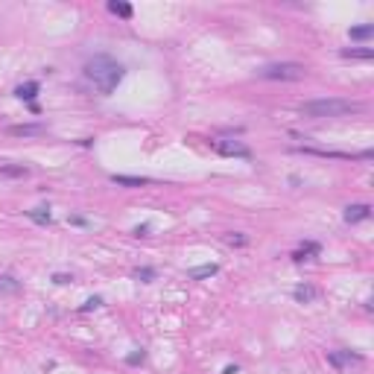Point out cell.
Here are the masks:
<instances>
[{"instance_id": "obj_1", "label": "cell", "mask_w": 374, "mask_h": 374, "mask_svg": "<svg viewBox=\"0 0 374 374\" xmlns=\"http://www.w3.org/2000/svg\"><path fill=\"white\" fill-rule=\"evenodd\" d=\"M123 73H126L123 65H120V62H114V59L106 56V53H97L94 59L85 62V76L94 82V88L100 91V94H111V91L120 85Z\"/></svg>"}, {"instance_id": "obj_2", "label": "cell", "mask_w": 374, "mask_h": 374, "mask_svg": "<svg viewBox=\"0 0 374 374\" xmlns=\"http://www.w3.org/2000/svg\"><path fill=\"white\" fill-rule=\"evenodd\" d=\"M301 117H313V120H322V117H348V114H360L363 103L357 100H339V97H322V100H307L298 106Z\"/></svg>"}, {"instance_id": "obj_3", "label": "cell", "mask_w": 374, "mask_h": 374, "mask_svg": "<svg viewBox=\"0 0 374 374\" xmlns=\"http://www.w3.org/2000/svg\"><path fill=\"white\" fill-rule=\"evenodd\" d=\"M260 79H275V82H298L307 76V67L298 65V62H275V65H266L257 70Z\"/></svg>"}, {"instance_id": "obj_4", "label": "cell", "mask_w": 374, "mask_h": 374, "mask_svg": "<svg viewBox=\"0 0 374 374\" xmlns=\"http://www.w3.org/2000/svg\"><path fill=\"white\" fill-rule=\"evenodd\" d=\"M211 146L225 158H251V149L237 143V140H211Z\"/></svg>"}, {"instance_id": "obj_5", "label": "cell", "mask_w": 374, "mask_h": 374, "mask_svg": "<svg viewBox=\"0 0 374 374\" xmlns=\"http://www.w3.org/2000/svg\"><path fill=\"white\" fill-rule=\"evenodd\" d=\"M6 132L12 137H41L47 134V126L44 123H18V126H9Z\"/></svg>"}, {"instance_id": "obj_6", "label": "cell", "mask_w": 374, "mask_h": 374, "mask_svg": "<svg viewBox=\"0 0 374 374\" xmlns=\"http://www.w3.org/2000/svg\"><path fill=\"white\" fill-rule=\"evenodd\" d=\"M292 295H295V301H298V304H313V301L322 295V289H319V286H313V284H298L295 289H292Z\"/></svg>"}, {"instance_id": "obj_7", "label": "cell", "mask_w": 374, "mask_h": 374, "mask_svg": "<svg viewBox=\"0 0 374 374\" xmlns=\"http://www.w3.org/2000/svg\"><path fill=\"white\" fill-rule=\"evenodd\" d=\"M372 217V205H348L345 208V222H363Z\"/></svg>"}, {"instance_id": "obj_8", "label": "cell", "mask_w": 374, "mask_h": 374, "mask_svg": "<svg viewBox=\"0 0 374 374\" xmlns=\"http://www.w3.org/2000/svg\"><path fill=\"white\" fill-rule=\"evenodd\" d=\"M363 357L360 354H351V351H330L328 354V363L333 366H348V363H360Z\"/></svg>"}, {"instance_id": "obj_9", "label": "cell", "mask_w": 374, "mask_h": 374, "mask_svg": "<svg viewBox=\"0 0 374 374\" xmlns=\"http://www.w3.org/2000/svg\"><path fill=\"white\" fill-rule=\"evenodd\" d=\"M111 181L114 184H120V187H143V184H149V178H143V176H111Z\"/></svg>"}, {"instance_id": "obj_10", "label": "cell", "mask_w": 374, "mask_h": 374, "mask_svg": "<svg viewBox=\"0 0 374 374\" xmlns=\"http://www.w3.org/2000/svg\"><path fill=\"white\" fill-rule=\"evenodd\" d=\"M0 176H9V178H26L29 176V167H15V164H0Z\"/></svg>"}, {"instance_id": "obj_11", "label": "cell", "mask_w": 374, "mask_h": 374, "mask_svg": "<svg viewBox=\"0 0 374 374\" xmlns=\"http://www.w3.org/2000/svg\"><path fill=\"white\" fill-rule=\"evenodd\" d=\"M319 251H322V246H319V243H304V246L292 254V260H298V263H301V260H307V257L319 254Z\"/></svg>"}, {"instance_id": "obj_12", "label": "cell", "mask_w": 374, "mask_h": 374, "mask_svg": "<svg viewBox=\"0 0 374 374\" xmlns=\"http://www.w3.org/2000/svg\"><path fill=\"white\" fill-rule=\"evenodd\" d=\"M0 292H6V295L21 292V281H18V278H12V275H0Z\"/></svg>"}, {"instance_id": "obj_13", "label": "cell", "mask_w": 374, "mask_h": 374, "mask_svg": "<svg viewBox=\"0 0 374 374\" xmlns=\"http://www.w3.org/2000/svg\"><path fill=\"white\" fill-rule=\"evenodd\" d=\"M109 12H111V15H117V18H126V21L134 15L132 6H129V3H120V0H111V3H109Z\"/></svg>"}, {"instance_id": "obj_14", "label": "cell", "mask_w": 374, "mask_h": 374, "mask_svg": "<svg viewBox=\"0 0 374 374\" xmlns=\"http://www.w3.org/2000/svg\"><path fill=\"white\" fill-rule=\"evenodd\" d=\"M220 272V266L217 263H208V266H199V269H190L187 275L193 278V281H202V278H211V275H217Z\"/></svg>"}, {"instance_id": "obj_15", "label": "cell", "mask_w": 374, "mask_h": 374, "mask_svg": "<svg viewBox=\"0 0 374 374\" xmlns=\"http://www.w3.org/2000/svg\"><path fill=\"white\" fill-rule=\"evenodd\" d=\"M342 56L345 59H372L374 50L372 47H348V50H342Z\"/></svg>"}, {"instance_id": "obj_16", "label": "cell", "mask_w": 374, "mask_h": 374, "mask_svg": "<svg viewBox=\"0 0 374 374\" xmlns=\"http://www.w3.org/2000/svg\"><path fill=\"white\" fill-rule=\"evenodd\" d=\"M21 100H26V103H32L35 100V94H38V82H26V85H18V91H15Z\"/></svg>"}, {"instance_id": "obj_17", "label": "cell", "mask_w": 374, "mask_h": 374, "mask_svg": "<svg viewBox=\"0 0 374 374\" xmlns=\"http://www.w3.org/2000/svg\"><path fill=\"white\" fill-rule=\"evenodd\" d=\"M26 217H29L32 222H38V225H50V220H53V217H50V211H44V208H35V211H26Z\"/></svg>"}, {"instance_id": "obj_18", "label": "cell", "mask_w": 374, "mask_h": 374, "mask_svg": "<svg viewBox=\"0 0 374 374\" xmlns=\"http://www.w3.org/2000/svg\"><path fill=\"white\" fill-rule=\"evenodd\" d=\"M155 275H158V272H155L152 266H140V269H134V278H137V281H143V284L155 281Z\"/></svg>"}, {"instance_id": "obj_19", "label": "cell", "mask_w": 374, "mask_h": 374, "mask_svg": "<svg viewBox=\"0 0 374 374\" xmlns=\"http://www.w3.org/2000/svg\"><path fill=\"white\" fill-rule=\"evenodd\" d=\"M374 35V23H366V26H354L351 29V38H360V41H363V38H372Z\"/></svg>"}, {"instance_id": "obj_20", "label": "cell", "mask_w": 374, "mask_h": 374, "mask_svg": "<svg viewBox=\"0 0 374 374\" xmlns=\"http://www.w3.org/2000/svg\"><path fill=\"white\" fill-rule=\"evenodd\" d=\"M225 243H228V246H246V243H249V237H243V234H228V237H225Z\"/></svg>"}, {"instance_id": "obj_21", "label": "cell", "mask_w": 374, "mask_h": 374, "mask_svg": "<svg viewBox=\"0 0 374 374\" xmlns=\"http://www.w3.org/2000/svg\"><path fill=\"white\" fill-rule=\"evenodd\" d=\"M100 304H103V298H97V295H94V298H88V301L82 304V310H94V307H100Z\"/></svg>"}, {"instance_id": "obj_22", "label": "cell", "mask_w": 374, "mask_h": 374, "mask_svg": "<svg viewBox=\"0 0 374 374\" xmlns=\"http://www.w3.org/2000/svg\"><path fill=\"white\" fill-rule=\"evenodd\" d=\"M137 363H143V351H134V354H129V366H137Z\"/></svg>"}, {"instance_id": "obj_23", "label": "cell", "mask_w": 374, "mask_h": 374, "mask_svg": "<svg viewBox=\"0 0 374 374\" xmlns=\"http://www.w3.org/2000/svg\"><path fill=\"white\" fill-rule=\"evenodd\" d=\"M67 222H70V225H82V228L88 225V220H85V217H67Z\"/></svg>"}, {"instance_id": "obj_24", "label": "cell", "mask_w": 374, "mask_h": 374, "mask_svg": "<svg viewBox=\"0 0 374 374\" xmlns=\"http://www.w3.org/2000/svg\"><path fill=\"white\" fill-rule=\"evenodd\" d=\"M149 231H152V228H149V225H137V228H134V234H137V237H146V234H149Z\"/></svg>"}, {"instance_id": "obj_25", "label": "cell", "mask_w": 374, "mask_h": 374, "mask_svg": "<svg viewBox=\"0 0 374 374\" xmlns=\"http://www.w3.org/2000/svg\"><path fill=\"white\" fill-rule=\"evenodd\" d=\"M53 281H56V284H70L73 278H70V275H53Z\"/></svg>"}, {"instance_id": "obj_26", "label": "cell", "mask_w": 374, "mask_h": 374, "mask_svg": "<svg viewBox=\"0 0 374 374\" xmlns=\"http://www.w3.org/2000/svg\"><path fill=\"white\" fill-rule=\"evenodd\" d=\"M222 374H237V366H228V369H225Z\"/></svg>"}]
</instances>
